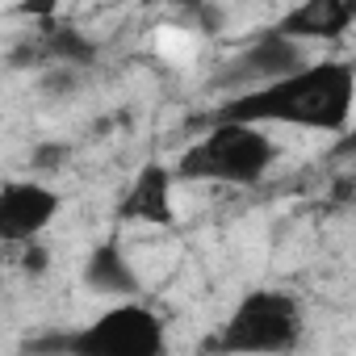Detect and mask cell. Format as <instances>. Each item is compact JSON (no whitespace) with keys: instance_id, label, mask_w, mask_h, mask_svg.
Wrapping results in <instances>:
<instances>
[{"instance_id":"12","label":"cell","mask_w":356,"mask_h":356,"mask_svg":"<svg viewBox=\"0 0 356 356\" xmlns=\"http://www.w3.org/2000/svg\"><path fill=\"white\" fill-rule=\"evenodd\" d=\"M59 5H63V0H22L17 13L42 26V22H55V17H59Z\"/></svg>"},{"instance_id":"8","label":"cell","mask_w":356,"mask_h":356,"mask_svg":"<svg viewBox=\"0 0 356 356\" xmlns=\"http://www.w3.org/2000/svg\"><path fill=\"white\" fill-rule=\"evenodd\" d=\"M352 22H356V0H302L268 30L293 42H331L343 38Z\"/></svg>"},{"instance_id":"5","label":"cell","mask_w":356,"mask_h":356,"mask_svg":"<svg viewBox=\"0 0 356 356\" xmlns=\"http://www.w3.org/2000/svg\"><path fill=\"white\" fill-rule=\"evenodd\" d=\"M63 210V197L42 181H5L0 185V248L38 239Z\"/></svg>"},{"instance_id":"14","label":"cell","mask_w":356,"mask_h":356,"mask_svg":"<svg viewBox=\"0 0 356 356\" xmlns=\"http://www.w3.org/2000/svg\"><path fill=\"white\" fill-rule=\"evenodd\" d=\"M38 168H63L67 163V147L63 143H47V147H38V159H34Z\"/></svg>"},{"instance_id":"9","label":"cell","mask_w":356,"mask_h":356,"mask_svg":"<svg viewBox=\"0 0 356 356\" xmlns=\"http://www.w3.org/2000/svg\"><path fill=\"white\" fill-rule=\"evenodd\" d=\"M172 168H163V163H147L134 181H130V189H126V197L118 202V222H138V227H172V218H176V210H172Z\"/></svg>"},{"instance_id":"10","label":"cell","mask_w":356,"mask_h":356,"mask_svg":"<svg viewBox=\"0 0 356 356\" xmlns=\"http://www.w3.org/2000/svg\"><path fill=\"white\" fill-rule=\"evenodd\" d=\"M84 285L97 289V293H109V298H134L143 289V281H138V273H134V264H130V256L118 239H105L88 252Z\"/></svg>"},{"instance_id":"3","label":"cell","mask_w":356,"mask_h":356,"mask_svg":"<svg viewBox=\"0 0 356 356\" xmlns=\"http://www.w3.org/2000/svg\"><path fill=\"white\" fill-rule=\"evenodd\" d=\"M302 331H306V318L293 293L252 289L218 327V335L206 339V348L210 352H293L302 343Z\"/></svg>"},{"instance_id":"13","label":"cell","mask_w":356,"mask_h":356,"mask_svg":"<svg viewBox=\"0 0 356 356\" xmlns=\"http://www.w3.org/2000/svg\"><path fill=\"white\" fill-rule=\"evenodd\" d=\"M26 248V256H22V273H30V277H38V273H47V264H51V256H47V248L38 243V239H30V243H22Z\"/></svg>"},{"instance_id":"6","label":"cell","mask_w":356,"mask_h":356,"mask_svg":"<svg viewBox=\"0 0 356 356\" xmlns=\"http://www.w3.org/2000/svg\"><path fill=\"white\" fill-rule=\"evenodd\" d=\"M302 42L293 38H281L273 30H264L252 47H243L218 76H214V88H231V92H243V88H256V84H268L293 67H302Z\"/></svg>"},{"instance_id":"4","label":"cell","mask_w":356,"mask_h":356,"mask_svg":"<svg viewBox=\"0 0 356 356\" xmlns=\"http://www.w3.org/2000/svg\"><path fill=\"white\" fill-rule=\"evenodd\" d=\"M34 348L76 352V356H155V352L168 348V331H163V318L151 306L122 302V306H109L97 323H88L72 335L38 339Z\"/></svg>"},{"instance_id":"2","label":"cell","mask_w":356,"mask_h":356,"mask_svg":"<svg viewBox=\"0 0 356 356\" xmlns=\"http://www.w3.org/2000/svg\"><path fill=\"white\" fill-rule=\"evenodd\" d=\"M277 163V143L256 122L214 118V126L189 143L176 159V181H206V185H260Z\"/></svg>"},{"instance_id":"11","label":"cell","mask_w":356,"mask_h":356,"mask_svg":"<svg viewBox=\"0 0 356 356\" xmlns=\"http://www.w3.org/2000/svg\"><path fill=\"white\" fill-rule=\"evenodd\" d=\"M42 76H38V92L47 97V101H72V97H80V88H84V67H67V63H47V67H38Z\"/></svg>"},{"instance_id":"1","label":"cell","mask_w":356,"mask_h":356,"mask_svg":"<svg viewBox=\"0 0 356 356\" xmlns=\"http://www.w3.org/2000/svg\"><path fill=\"white\" fill-rule=\"evenodd\" d=\"M352 92H356V72L348 59H323V63H302L268 84L231 92L218 109V118L231 122H281V126H306V130H327L343 134L352 118Z\"/></svg>"},{"instance_id":"7","label":"cell","mask_w":356,"mask_h":356,"mask_svg":"<svg viewBox=\"0 0 356 356\" xmlns=\"http://www.w3.org/2000/svg\"><path fill=\"white\" fill-rule=\"evenodd\" d=\"M101 47L72 22H42L34 38L13 47L9 67H47V63H67V67H92Z\"/></svg>"},{"instance_id":"15","label":"cell","mask_w":356,"mask_h":356,"mask_svg":"<svg viewBox=\"0 0 356 356\" xmlns=\"http://www.w3.org/2000/svg\"><path fill=\"white\" fill-rule=\"evenodd\" d=\"M163 5H176V9H185V13H202L210 0H163Z\"/></svg>"}]
</instances>
